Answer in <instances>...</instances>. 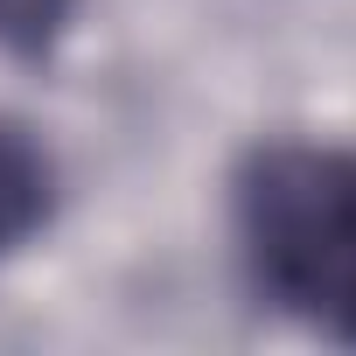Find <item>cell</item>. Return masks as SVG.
Returning a JSON list of instances; mask_svg holds the SVG:
<instances>
[{
  "instance_id": "cell-1",
  "label": "cell",
  "mask_w": 356,
  "mask_h": 356,
  "mask_svg": "<svg viewBox=\"0 0 356 356\" xmlns=\"http://www.w3.org/2000/svg\"><path fill=\"white\" fill-rule=\"evenodd\" d=\"M231 224L252 286L356 349V147H252L231 182Z\"/></svg>"
},
{
  "instance_id": "cell-2",
  "label": "cell",
  "mask_w": 356,
  "mask_h": 356,
  "mask_svg": "<svg viewBox=\"0 0 356 356\" xmlns=\"http://www.w3.org/2000/svg\"><path fill=\"white\" fill-rule=\"evenodd\" d=\"M56 210V168L49 154L15 126L0 119V259H8L15 245H29Z\"/></svg>"
},
{
  "instance_id": "cell-3",
  "label": "cell",
  "mask_w": 356,
  "mask_h": 356,
  "mask_svg": "<svg viewBox=\"0 0 356 356\" xmlns=\"http://www.w3.org/2000/svg\"><path fill=\"white\" fill-rule=\"evenodd\" d=\"M77 0H0V49L8 56H49L70 29Z\"/></svg>"
}]
</instances>
